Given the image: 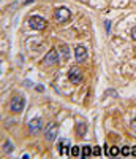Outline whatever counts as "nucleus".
Returning a JSON list of instances; mask_svg holds the SVG:
<instances>
[{"label":"nucleus","instance_id":"nucleus-14","mask_svg":"<svg viewBox=\"0 0 136 159\" xmlns=\"http://www.w3.org/2000/svg\"><path fill=\"white\" fill-rule=\"evenodd\" d=\"M117 154H120V150L117 147H111L109 151H108V156H111V157H116Z\"/></svg>","mask_w":136,"mask_h":159},{"label":"nucleus","instance_id":"nucleus-2","mask_svg":"<svg viewBox=\"0 0 136 159\" xmlns=\"http://www.w3.org/2000/svg\"><path fill=\"white\" fill-rule=\"evenodd\" d=\"M70 16H71L70 10L65 8V7L57 8V10H56V13H54V18H56V21H57V22H65V21L70 19Z\"/></svg>","mask_w":136,"mask_h":159},{"label":"nucleus","instance_id":"nucleus-19","mask_svg":"<svg viewBox=\"0 0 136 159\" xmlns=\"http://www.w3.org/2000/svg\"><path fill=\"white\" fill-rule=\"evenodd\" d=\"M104 25H106V32H109V27H111V22H109V21H104Z\"/></svg>","mask_w":136,"mask_h":159},{"label":"nucleus","instance_id":"nucleus-1","mask_svg":"<svg viewBox=\"0 0 136 159\" xmlns=\"http://www.w3.org/2000/svg\"><path fill=\"white\" fill-rule=\"evenodd\" d=\"M29 25L32 29H36V30H43L46 25H48V22H46V19L45 18H41V16H30L29 18Z\"/></svg>","mask_w":136,"mask_h":159},{"label":"nucleus","instance_id":"nucleus-17","mask_svg":"<svg viewBox=\"0 0 136 159\" xmlns=\"http://www.w3.org/2000/svg\"><path fill=\"white\" fill-rule=\"evenodd\" d=\"M120 154H124V156H128L130 154V147H124L120 150Z\"/></svg>","mask_w":136,"mask_h":159},{"label":"nucleus","instance_id":"nucleus-3","mask_svg":"<svg viewBox=\"0 0 136 159\" xmlns=\"http://www.w3.org/2000/svg\"><path fill=\"white\" fill-rule=\"evenodd\" d=\"M24 99L22 97H19V96H15L11 99V103H10V110L13 111V113H21L22 110H24Z\"/></svg>","mask_w":136,"mask_h":159},{"label":"nucleus","instance_id":"nucleus-16","mask_svg":"<svg viewBox=\"0 0 136 159\" xmlns=\"http://www.w3.org/2000/svg\"><path fill=\"white\" fill-rule=\"evenodd\" d=\"M92 154H93V156H100V154H101V148H100V147L92 148Z\"/></svg>","mask_w":136,"mask_h":159},{"label":"nucleus","instance_id":"nucleus-11","mask_svg":"<svg viewBox=\"0 0 136 159\" xmlns=\"http://www.w3.org/2000/svg\"><path fill=\"white\" fill-rule=\"evenodd\" d=\"M13 150H15V147H13V143H11L10 140H5V143H3V148H2V153L8 154V153H11Z\"/></svg>","mask_w":136,"mask_h":159},{"label":"nucleus","instance_id":"nucleus-5","mask_svg":"<svg viewBox=\"0 0 136 159\" xmlns=\"http://www.w3.org/2000/svg\"><path fill=\"white\" fill-rule=\"evenodd\" d=\"M41 127H43V119L41 118H35V119H32V121L29 123L30 134H38V132L41 130Z\"/></svg>","mask_w":136,"mask_h":159},{"label":"nucleus","instance_id":"nucleus-18","mask_svg":"<svg viewBox=\"0 0 136 159\" xmlns=\"http://www.w3.org/2000/svg\"><path fill=\"white\" fill-rule=\"evenodd\" d=\"M131 130L136 132V119H133V121H131Z\"/></svg>","mask_w":136,"mask_h":159},{"label":"nucleus","instance_id":"nucleus-10","mask_svg":"<svg viewBox=\"0 0 136 159\" xmlns=\"http://www.w3.org/2000/svg\"><path fill=\"white\" fill-rule=\"evenodd\" d=\"M86 132H87V126H86L84 123H78V124H76V134H78L79 137H84Z\"/></svg>","mask_w":136,"mask_h":159},{"label":"nucleus","instance_id":"nucleus-6","mask_svg":"<svg viewBox=\"0 0 136 159\" xmlns=\"http://www.w3.org/2000/svg\"><path fill=\"white\" fill-rule=\"evenodd\" d=\"M74 56H76V61L78 62H84L86 59H87V48L86 46H76V49H74Z\"/></svg>","mask_w":136,"mask_h":159},{"label":"nucleus","instance_id":"nucleus-8","mask_svg":"<svg viewBox=\"0 0 136 159\" xmlns=\"http://www.w3.org/2000/svg\"><path fill=\"white\" fill-rule=\"evenodd\" d=\"M57 62H59L57 51H56V49L49 51L48 54H46V57H45V64H46V65H54V64H57Z\"/></svg>","mask_w":136,"mask_h":159},{"label":"nucleus","instance_id":"nucleus-15","mask_svg":"<svg viewBox=\"0 0 136 159\" xmlns=\"http://www.w3.org/2000/svg\"><path fill=\"white\" fill-rule=\"evenodd\" d=\"M70 154H71L73 157H78V156H81V148H79V147H71V150H70Z\"/></svg>","mask_w":136,"mask_h":159},{"label":"nucleus","instance_id":"nucleus-4","mask_svg":"<svg viewBox=\"0 0 136 159\" xmlns=\"http://www.w3.org/2000/svg\"><path fill=\"white\" fill-rule=\"evenodd\" d=\"M68 80H70L73 84H79L83 81V70L78 69V67H73L70 70V73H68Z\"/></svg>","mask_w":136,"mask_h":159},{"label":"nucleus","instance_id":"nucleus-13","mask_svg":"<svg viewBox=\"0 0 136 159\" xmlns=\"http://www.w3.org/2000/svg\"><path fill=\"white\" fill-rule=\"evenodd\" d=\"M60 49H62V57H63V59L70 57V49H68L66 45H60Z\"/></svg>","mask_w":136,"mask_h":159},{"label":"nucleus","instance_id":"nucleus-7","mask_svg":"<svg viewBox=\"0 0 136 159\" xmlns=\"http://www.w3.org/2000/svg\"><path fill=\"white\" fill-rule=\"evenodd\" d=\"M57 130H59L57 124H51V126L46 129V132H45L46 140H48V142H54V140H56V137H57Z\"/></svg>","mask_w":136,"mask_h":159},{"label":"nucleus","instance_id":"nucleus-9","mask_svg":"<svg viewBox=\"0 0 136 159\" xmlns=\"http://www.w3.org/2000/svg\"><path fill=\"white\" fill-rule=\"evenodd\" d=\"M57 150H59V153L60 154H70V143H68L66 140H62L60 143H59V147H57Z\"/></svg>","mask_w":136,"mask_h":159},{"label":"nucleus","instance_id":"nucleus-12","mask_svg":"<svg viewBox=\"0 0 136 159\" xmlns=\"http://www.w3.org/2000/svg\"><path fill=\"white\" fill-rule=\"evenodd\" d=\"M90 154H92V148L89 147V145H86V147L81 148V156L83 157H89Z\"/></svg>","mask_w":136,"mask_h":159},{"label":"nucleus","instance_id":"nucleus-21","mask_svg":"<svg viewBox=\"0 0 136 159\" xmlns=\"http://www.w3.org/2000/svg\"><path fill=\"white\" fill-rule=\"evenodd\" d=\"M130 154H133V156H136V147H133V148H130Z\"/></svg>","mask_w":136,"mask_h":159},{"label":"nucleus","instance_id":"nucleus-20","mask_svg":"<svg viewBox=\"0 0 136 159\" xmlns=\"http://www.w3.org/2000/svg\"><path fill=\"white\" fill-rule=\"evenodd\" d=\"M131 38H133V40H136V27H133V29H131Z\"/></svg>","mask_w":136,"mask_h":159},{"label":"nucleus","instance_id":"nucleus-22","mask_svg":"<svg viewBox=\"0 0 136 159\" xmlns=\"http://www.w3.org/2000/svg\"><path fill=\"white\" fill-rule=\"evenodd\" d=\"M36 91H38V92H41V91H43V86H41V84L36 86Z\"/></svg>","mask_w":136,"mask_h":159}]
</instances>
